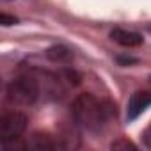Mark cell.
<instances>
[{"label":"cell","mask_w":151,"mask_h":151,"mask_svg":"<svg viewBox=\"0 0 151 151\" xmlns=\"http://www.w3.org/2000/svg\"><path fill=\"white\" fill-rule=\"evenodd\" d=\"M110 147H112V149H119V147H124V149L132 147V149H135V144H132V142H128V140H116V142H112Z\"/></svg>","instance_id":"obj_8"},{"label":"cell","mask_w":151,"mask_h":151,"mask_svg":"<svg viewBox=\"0 0 151 151\" xmlns=\"http://www.w3.org/2000/svg\"><path fill=\"white\" fill-rule=\"evenodd\" d=\"M149 32H151V25H149Z\"/></svg>","instance_id":"obj_10"},{"label":"cell","mask_w":151,"mask_h":151,"mask_svg":"<svg viewBox=\"0 0 151 151\" xmlns=\"http://www.w3.org/2000/svg\"><path fill=\"white\" fill-rule=\"evenodd\" d=\"M18 20L14 18V16H9V14H6V13H2V14H0V23H2V25H13V23H16Z\"/></svg>","instance_id":"obj_9"},{"label":"cell","mask_w":151,"mask_h":151,"mask_svg":"<svg viewBox=\"0 0 151 151\" xmlns=\"http://www.w3.org/2000/svg\"><path fill=\"white\" fill-rule=\"evenodd\" d=\"M7 98L16 105H32L39 98V84L32 77H18L7 86Z\"/></svg>","instance_id":"obj_2"},{"label":"cell","mask_w":151,"mask_h":151,"mask_svg":"<svg viewBox=\"0 0 151 151\" xmlns=\"http://www.w3.org/2000/svg\"><path fill=\"white\" fill-rule=\"evenodd\" d=\"M112 105L100 101L96 96L86 93L77 96V100L71 105V112L73 117L82 128L89 130V132H98L103 128V124L107 123V119L112 114Z\"/></svg>","instance_id":"obj_1"},{"label":"cell","mask_w":151,"mask_h":151,"mask_svg":"<svg viewBox=\"0 0 151 151\" xmlns=\"http://www.w3.org/2000/svg\"><path fill=\"white\" fill-rule=\"evenodd\" d=\"M151 105V94L146 93V91H137L132 94L130 101H128V110H126V116L130 121L137 119L147 107Z\"/></svg>","instance_id":"obj_4"},{"label":"cell","mask_w":151,"mask_h":151,"mask_svg":"<svg viewBox=\"0 0 151 151\" xmlns=\"http://www.w3.org/2000/svg\"><path fill=\"white\" fill-rule=\"evenodd\" d=\"M110 37L121 45V46H126V48H135V46H140L142 45V36L139 32H133V30H124V29H114L110 32Z\"/></svg>","instance_id":"obj_5"},{"label":"cell","mask_w":151,"mask_h":151,"mask_svg":"<svg viewBox=\"0 0 151 151\" xmlns=\"http://www.w3.org/2000/svg\"><path fill=\"white\" fill-rule=\"evenodd\" d=\"M25 147H29V149H37V151H46V149L57 147V144L52 140V137H50L48 133H39V132H36V133H32V137L27 140Z\"/></svg>","instance_id":"obj_6"},{"label":"cell","mask_w":151,"mask_h":151,"mask_svg":"<svg viewBox=\"0 0 151 151\" xmlns=\"http://www.w3.org/2000/svg\"><path fill=\"white\" fill-rule=\"evenodd\" d=\"M46 57L53 62H68L71 59V52L62 46V45H57V46H50L46 50Z\"/></svg>","instance_id":"obj_7"},{"label":"cell","mask_w":151,"mask_h":151,"mask_svg":"<svg viewBox=\"0 0 151 151\" xmlns=\"http://www.w3.org/2000/svg\"><path fill=\"white\" fill-rule=\"evenodd\" d=\"M29 117L23 112H7L2 116L0 121V135H2V142L6 140H16L20 135L27 130Z\"/></svg>","instance_id":"obj_3"}]
</instances>
